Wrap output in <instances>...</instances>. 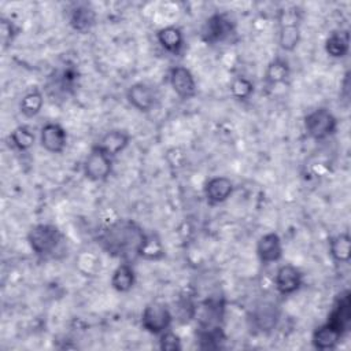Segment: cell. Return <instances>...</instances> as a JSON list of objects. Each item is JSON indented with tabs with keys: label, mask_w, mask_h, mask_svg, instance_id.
<instances>
[{
	"label": "cell",
	"mask_w": 351,
	"mask_h": 351,
	"mask_svg": "<svg viewBox=\"0 0 351 351\" xmlns=\"http://www.w3.org/2000/svg\"><path fill=\"white\" fill-rule=\"evenodd\" d=\"M114 170V159L93 144L84 159L82 173L90 182H104Z\"/></svg>",
	"instance_id": "cell-7"
},
{
	"label": "cell",
	"mask_w": 351,
	"mask_h": 351,
	"mask_svg": "<svg viewBox=\"0 0 351 351\" xmlns=\"http://www.w3.org/2000/svg\"><path fill=\"white\" fill-rule=\"evenodd\" d=\"M0 33H1V47L5 51L15 43V40L21 34V27L11 18H8L5 15H1V18H0Z\"/></svg>",
	"instance_id": "cell-29"
},
{
	"label": "cell",
	"mask_w": 351,
	"mask_h": 351,
	"mask_svg": "<svg viewBox=\"0 0 351 351\" xmlns=\"http://www.w3.org/2000/svg\"><path fill=\"white\" fill-rule=\"evenodd\" d=\"M255 254L262 265L280 262L284 255V244L280 234L276 232L263 233L256 241Z\"/></svg>",
	"instance_id": "cell-16"
},
{
	"label": "cell",
	"mask_w": 351,
	"mask_h": 351,
	"mask_svg": "<svg viewBox=\"0 0 351 351\" xmlns=\"http://www.w3.org/2000/svg\"><path fill=\"white\" fill-rule=\"evenodd\" d=\"M174 314L171 308L162 302H151L145 304L140 315L141 328L154 336H159L167 329H171Z\"/></svg>",
	"instance_id": "cell-6"
},
{
	"label": "cell",
	"mask_w": 351,
	"mask_h": 351,
	"mask_svg": "<svg viewBox=\"0 0 351 351\" xmlns=\"http://www.w3.org/2000/svg\"><path fill=\"white\" fill-rule=\"evenodd\" d=\"M339 128L337 117L328 107H317L303 117V129L314 141H325L336 134Z\"/></svg>",
	"instance_id": "cell-5"
},
{
	"label": "cell",
	"mask_w": 351,
	"mask_h": 351,
	"mask_svg": "<svg viewBox=\"0 0 351 351\" xmlns=\"http://www.w3.org/2000/svg\"><path fill=\"white\" fill-rule=\"evenodd\" d=\"M346 337V333L336 328L335 325L325 321L318 325L311 333V346L319 351L335 350L341 340Z\"/></svg>",
	"instance_id": "cell-20"
},
{
	"label": "cell",
	"mask_w": 351,
	"mask_h": 351,
	"mask_svg": "<svg viewBox=\"0 0 351 351\" xmlns=\"http://www.w3.org/2000/svg\"><path fill=\"white\" fill-rule=\"evenodd\" d=\"M169 85L181 100H191L197 93V82L186 66H173L169 70Z\"/></svg>",
	"instance_id": "cell-13"
},
{
	"label": "cell",
	"mask_w": 351,
	"mask_h": 351,
	"mask_svg": "<svg viewBox=\"0 0 351 351\" xmlns=\"http://www.w3.org/2000/svg\"><path fill=\"white\" fill-rule=\"evenodd\" d=\"M200 40L207 45L233 44L239 40L237 22L228 11L210 14L200 29Z\"/></svg>",
	"instance_id": "cell-4"
},
{
	"label": "cell",
	"mask_w": 351,
	"mask_h": 351,
	"mask_svg": "<svg viewBox=\"0 0 351 351\" xmlns=\"http://www.w3.org/2000/svg\"><path fill=\"white\" fill-rule=\"evenodd\" d=\"M38 141L44 151L49 154H62L67 147L69 134L59 122H47L40 129Z\"/></svg>",
	"instance_id": "cell-14"
},
{
	"label": "cell",
	"mask_w": 351,
	"mask_h": 351,
	"mask_svg": "<svg viewBox=\"0 0 351 351\" xmlns=\"http://www.w3.org/2000/svg\"><path fill=\"white\" fill-rule=\"evenodd\" d=\"M326 321L343 330L346 335L348 333L351 326V298L348 289H343L336 295Z\"/></svg>",
	"instance_id": "cell-18"
},
{
	"label": "cell",
	"mask_w": 351,
	"mask_h": 351,
	"mask_svg": "<svg viewBox=\"0 0 351 351\" xmlns=\"http://www.w3.org/2000/svg\"><path fill=\"white\" fill-rule=\"evenodd\" d=\"M325 53L332 59H343L350 53V30L339 27L332 30L324 41Z\"/></svg>",
	"instance_id": "cell-22"
},
{
	"label": "cell",
	"mask_w": 351,
	"mask_h": 351,
	"mask_svg": "<svg viewBox=\"0 0 351 351\" xmlns=\"http://www.w3.org/2000/svg\"><path fill=\"white\" fill-rule=\"evenodd\" d=\"M158 344L162 351H181L182 343L181 337L173 332L171 329H167L162 335L158 336Z\"/></svg>",
	"instance_id": "cell-30"
},
{
	"label": "cell",
	"mask_w": 351,
	"mask_h": 351,
	"mask_svg": "<svg viewBox=\"0 0 351 351\" xmlns=\"http://www.w3.org/2000/svg\"><path fill=\"white\" fill-rule=\"evenodd\" d=\"M281 319V308L273 302H261L255 304L248 315L247 321L250 328L256 333L273 332Z\"/></svg>",
	"instance_id": "cell-8"
},
{
	"label": "cell",
	"mask_w": 351,
	"mask_h": 351,
	"mask_svg": "<svg viewBox=\"0 0 351 351\" xmlns=\"http://www.w3.org/2000/svg\"><path fill=\"white\" fill-rule=\"evenodd\" d=\"M328 254L337 265H347L351 261V236L348 230L336 233L328 239Z\"/></svg>",
	"instance_id": "cell-24"
},
{
	"label": "cell",
	"mask_w": 351,
	"mask_h": 351,
	"mask_svg": "<svg viewBox=\"0 0 351 351\" xmlns=\"http://www.w3.org/2000/svg\"><path fill=\"white\" fill-rule=\"evenodd\" d=\"M81 73L75 63L67 62L56 69L48 78V88L53 89L56 95H73L80 85Z\"/></svg>",
	"instance_id": "cell-12"
},
{
	"label": "cell",
	"mask_w": 351,
	"mask_h": 351,
	"mask_svg": "<svg viewBox=\"0 0 351 351\" xmlns=\"http://www.w3.org/2000/svg\"><path fill=\"white\" fill-rule=\"evenodd\" d=\"M255 92L252 80L245 75H234L229 84V93L237 101H248Z\"/></svg>",
	"instance_id": "cell-28"
},
{
	"label": "cell",
	"mask_w": 351,
	"mask_h": 351,
	"mask_svg": "<svg viewBox=\"0 0 351 351\" xmlns=\"http://www.w3.org/2000/svg\"><path fill=\"white\" fill-rule=\"evenodd\" d=\"M292 74V67L289 60L282 55H276L266 64L263 71V86L266 89H273L278 85H284L289 81Z\"/></svg>",
	"instance_id": "cell-17"
},
{
	"label": "cell",
	"mask_w": 351,
	"mask_h": 351,
	"mask_svg": "<svg viewBox=\"0 0 351 351\" xmlns=\"http://www.w3.org/2000/svg\"><path fill=\"white\" fill-rule=\"evenodd\" d=\"M234 182L226 176L210 177L203 185V196L211 207L225 203L234 192Z\"/></svg>",
	"instance_id": "cell-15"
},
{
	"label": "cell",
	"mask_w": 351,
	"mask_h": 351,
	"mask_svg": "<svg viewBox=\"0 0 351 351\" xmlns=\"http://www.w3.org/2000/svg\"><path fill=\"white\" fill-rule=\"evenodd\" d=\"M277 43L282 52H293L302 40L303 8L296 4L277 11Z\"/></svg>",
	"instance_id": "cell-2"
},
{
	"label": "cell",
	"mask_w": 351,
	"mask_h": 351,
	"mask_svg": "<svg viewBox=\"0 0 351 351\" xmlns=\"http://www.w3.org/2000/svg\"><path fill=\"white\" fill-rule=\"evenodd\" d=\"M44 103H45L44 92L37 86L30 88L27 92H25V95L19 101V112L25 118H29V119L34 118L41 112Z\"/></svg>",
	"instance_id": "cell-25"
},
{
	"label": "cell",
	"mask_w": 351,
	"mask_h": 351,
	"mask_svg": "<svg viewBox=\"0 0 351 351\" xmlns=\"http://www.w3.org/2000/svg\"><path fill=\"white\" fill-rule=\"evenodd\" d=\"M145 236L147 232L134 219L118 218L99 230L96 243L108 256L133 263L140 259Z\"/></svg>",
	"instance_id": "cell-1"
},
{
	"label": "cell",
	"mask_w": 351,
	"mask_h": 351,
	"mask_svg": "<svg viewBox=\"0 0 351 351\" xmlns=\"http://www.w3.org/2000/svg\"><path fill=\"white\" fill-rule=\"evenodd\" d=\"M166 256V250L160 236L156 232H147L145 241L143 244L140 259L148 262H158Z\"/></svg>",
	"instance_id": "cell-27"
},
{
	"label": "cell",
	"mask_w": 351,
	"mask_h": 351,
	"mask_svg": "<svg viewBox=\"0 0 351 351\" xmlns=\"http://www.w3.org/2000/svg\"><path fill=\"white\" fill-rule=\"evenodd\" d=\"M132 136L126 129H110L107 130L99 140L95 143L101 151H104L108 156L115 159L119 154H122L130 144Z\"/></svg>",
	"instance_id": "cell-19"
},
{
	"label": "cell",
	"mask_w": 351,
	"mask_h": 351,
	"mask_svg": "<svg viewBox=\"0 0 351 351\" xmlns=\"http://www.w3.org/2000/svg\"><path fill=\"white\" fill-rule=\"evenodd\" d=\"M8 143L18 152H27L36 143V134L29 125H18L10 132Z\"/></svg>",
	"instance_id": "cell-26"
},
{
	"label": "cell",
	"mask_w": 351,
	"mask_h": 351,
	"mask_svg": "<svg viewBox=\"0 0 351 351\" xmlns=\"http://www.w3.org/2000/svg\"><path fill=\"white\" fill-rule=\"evenodd\" d=\"M66 19L71 30L86 34L96 26L97 12L90 3L74 1L66 8Z\"/></svg>",
	"instance_id": "cell-9"
},
{
	"label": "cell",
	"mask_w": 351,
	"mask_h": 351,
	"mask_svg": "<svg viewBox=\"0 0 351 351\" xmlns=\"http://www.w3.org/2000/svg\"><path fill=\"white\" fill-rule=\"evenodd\" d=\"M273 284L280 296H291L304 285V273L292 263H282L276 270Z\"/></svg>",
	"instance_id": "cell-10"
},
{
	"label": "cell",
	"mask_w": 351,
	"mask_h": 351,
	"mask_svg": "<svg viewBox=\"0 0 351 351\" xmlns=\"http://www.w3.org/2000/svg\"><path fill=\"white\" fill-rule=\"evenodd\" d=\"M32 252L40 259L53 258L63 247L64 234L53 223L40 222L33 225L26 234Z\"/></svg>",
	"instance_id": "cell-3"
},
{
	"label": "cell",
	"mask_w": 351,
	"mask_h": 351,
	"mask_svg": "<svg viewBox=\"0 0 351 351\" xmlns=\"http://www.w3.org/2000/svg\"><path fill=\"white\" fill-rule=\"evenodd\" d=\"M155 37L160 48L173 56H180L185 49L184 32L176 25H167L158 29Z\"/></svg>",
	"instance_id": "cell-21"
},
{
	"label": "cell",
	"mask_w": 351,
	"mask_h": 351,
	"mask_svg": "<svg viewBox=\"0 0 351 351\" xmlns=\"http://www.w3.org/2000/svg\"><path fill=\"white\" fill-rule=\"evenodd\" d=\"M137 282V274L133 263L119 262V265L112 270L110 285L118 293L130 292Z\"/></svg>",
	"instance_id": "cell-23"
},
{
	"label": "cell",
	"mask_w": 351,
	"mask_h": 351,
	"mask_svg": "<svg viewBox=\"0 0 351 351\" xmlns=\"http://www.w3.org/2000/svg\"><path fill=\"white\" fill-rule=\"evenodd\" d=\"M126 101L138 112H149L152 111L159 101V95L155 86L138 81L133 82L128 86L125 93Z\"/></svg>",
	"instance_id": "cell-11"
}]
</instances>
